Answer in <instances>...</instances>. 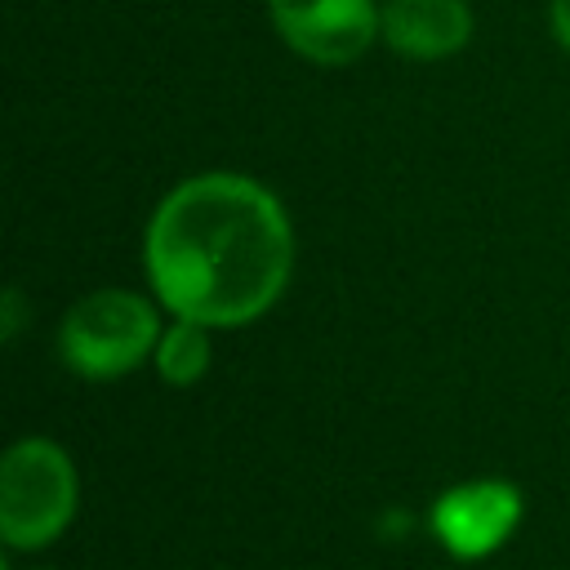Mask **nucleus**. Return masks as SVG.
I'll return each instance as SVG.
<instances>
[{
  "instance_id": "nucleus-9",
  "label": "nucleus",
  "mask_w": 570,
  "mask_h": 570,
  "mask_svg": "<svg viewBox=\"0 0 570 570\" xmlns=\"http://www.w3.org/2000/svg\"><path fill=\"white\" fill-rule=\"evenodd\" d=\"M4 570H9V566H4Z\"/></svg>"
},
{
  "instance_id": "nucleus-8",
  "label": "nucleus",
  "mask_w": 570,
  "mask_h": 570,
  "mask_svg": "<svg viewBox=\"0 0 570 570\" xmlns=\"http://www.w3.org/2000/svg\"><path fill=\"white\" fill-rule=\"evenodd\" d=\"M548 18H552V36L561 49H570V0H552L548 4Z\"/></svg>"
},
{
  "instance_id": "nucleus-5",
  "label": "nucleus",
  "mask_w": 570,
  "mask_h": 570,
  "mask_svg": "<svg viewBox=\"0 0 570 570\" xmlns=\"http://www.w3.org/2000/svg\"><path fill=\"white\" fill-rule=\"evenodd\" d=\"M521 490L503 476H476L463 485H450L436 503H432V534L441 539V548L459 561H481L490 552H499L517 521H521Z\"/></svg>"
},
{
  "instance_id": "nucleus-7",
  "label": "nucleus",
  "mask_w": 570,
  "mask_h": 570,
  "mask_svg": "<svg viewBox=\"0 0 570 570\" xmlns=\"http://www.w3.org/2000/svg\"><path fill=\"white\" fill-rule=\"evenodd\" d=\"M151 361H156V374H160L169 387H191V383H200V379L209 374V361H214L209 325L174 316V325H165V334H160Z\"/></svg>"
},
{
  "instance_id": "nucleus-3",
  "label": "nucleus",
  "mask_w": 570,
  "mask_h": 570,
  "mask_svg": "<svg viewBox=\"0 0 570 570\" xmlns=\"http://www.w3.org/2000/svg\"><path fill=\"white\" fill-rule=\"evenodd\" d=\"M80 503L71 454L49 436H22L0 459V539L18 552L53 543Z\"/></svg>"
},
{
  "instance_id": "nucleus-4",
  "label": "nucleus",
  "mask_w": 570,
  "mask_h": 570,
  "mask_svg": "<svg viewBox=\"0 0 570 570\" xmlns=\"http://www.w3.org/2000/svg\"><path fill=\"white\" fill-rule=\"evenodd\" d=\"M276 36L316 67H347L379 40V0H267Z\"/></svg>"
},
{
  "instance_id": "nucleus-6",
  "label": "nucleus",
  "mask_w": 570,
  "mask_h": 570,
  "mask_svg": "<svg viewBox=\"0 0 570 570\" xmlns=\"http://www.w3.org/2000/svg\"><path fill=\"white\" fill-rule=\"evenodd\" d=\"M379 40L414 62H436L472 40L468 0H383Z\"/></svg>"
},
{
  "instance_id": "nucleus-1",
  "label": "nucleus",
  "mask_w": 570,
  "mask_h": 570,
  "mask_svg": "<svg viewBox=\"0 0 570 570\" xmlns=\"http://www.w3.org/2000/svg\"><path fill=\"white\" fill-rule=\"evenodd\" d=\"M142 267L183 321L240 330L276 307L294 272L285 205L249 174L209 169L178 183L147 218Z\"/></svg>"
},
{
  "instance_id": "nucleus-2",
  "label": "nucleus",
  "mask_w": 570,
  "mask_h": 570,
  "mask_svg": "<svg viewBox=\"0 0 570 570\" xmlns=\"http://www.w3.org/2000/svg\"><path fill=\"white\" fill-rule=\"evenodd\" d=\"M165 325L151 298L138 289L102 285L67 307L58 321V356L80 379H120L156 356Z\"/></svg>"
}]
</instances>
